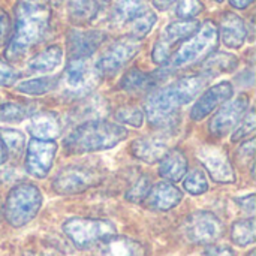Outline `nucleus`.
<instances>
[{
  "mask_svg": "<svg viewBox=\"0 0 256 256\" xmlns=\"http://www.w3.org/2000/svg\"><path fill=\"white\" fill-rule=\"evenodd\" d=\"M51 18L50 0H18L15 6V30L6 48V58L16 62L38 45Z\"/></svg>",
  "mask_w": 256,
  "mask_h": 256,
  "instance_id": "1",
  "label": "nucleus"
},
{
  "mask_svg": "<svg viewBox=\"0 0 256 256\" xmlns=\"http://www.w3.org/2000/svg\"><path fill=\"white\" fill-rule=\"evenodd\" d=\"M206 76L195 75L182 78L168 87L154 92L146 102V114L153 126L170 122L177 110L195 99L206 86Z\"/></svg>",
  "mask_w": 256,
  "mask_h": 256,
  "instance_id": "2",
  "label": "nucleus"
},
{
  "mask_svg": "<svg viewBox=\"0 0 256 256\" xmlns=\"http://www.w3.org/2000/svg\"><path fill=\"white\" fill-rule=\"evenodd\" d=\"M128 136V130L105 120H90L81 123L64 140V150L70 154L100 152L116 147Z\"/></svg>",
  "mask_w": 256,
  "mask_h": 256,
  "instance_id": "3",
  "label": "nucleus"
},
{
  "mask_svg": "<svg viewBox=\"0 0 256 256\" xmlns=\"http://www.w3.org/2000/svg\"><path fill=\"white\" fill-rule=\"evenodd\" d=\"M42 206V194L32 183L16 184L4 202V218L14 228H21L34 219Z\"/></svg>",
  "mask_w": 256,
  "mask_h": 256,
  "instance_id": "4",
  "label": "nucleus"
},
{
  "mask_svg": "<svg viewBox=\"0 0 256 256\" xmlns=\"http://www.w3.org/2000/svg\"><path fill=\"white\" fill-rule=\"evenodd\" d=\"M218 45V28L212 21H206L198 32L178 48L172 58L174 68H186L208 57Z\"/></svg>",
  "mask_w": 256,
  "mask_h": 256,
  "instance_id": "5",
  "label": "nucleus"
},
{
  "mask_svg": "<svg viewBox=\"0 0 256 256\" xmlns=\"http://www.w3.org/2000/svg\"><path fill=\"white\" fill-rule=\"evenodd\" d=\"M63 232L78 249H87L100 240L114 236L116 226L105 219H81L72 218L63 224Z\"/></svg>",
  "mask_w": 256,
  "mask_h": 256,
  "instance_id": "6",
  "label": "nucleus"
},
{
  "mask_svg": "<svg viewBox=\"0 0 256 256\" xmlns=\"http://www.w3.org/2000/svg\"><path fill=\"white\" fill-rule=\"evenodd\" d=\"M98 72L94 66H92L87 57H75L72 58L63 75L64 94L72 98H82L92 92L98 81Z\"/></svg>",
  "mask_w": 256,
  "mask_h": 256,
  "instance_id": "7",
  "label": "nucleus"
},
{
  "mask_svg": "<svg viewBox=\"0 0 256 256\" xmlns=\"http://www.w3.org/2000/svg\"><path fill=\"white\" fill-rule=\"evenodd\" d=\"M140 39L130 36V38H122L116 40L112 45L108 46V50L100 56L98 60L94 69L99 75H114L118 72L128 62H130L140 51Z\"/></svg>",
  "mask_w": 256,
  "mask_h": 256,
  "instance_id": "8",
  "label": "nucleus"
},
{
  "mask_svg": "<svg viewBox=\"0 0 256 256\" xmlns=\"http://www.w3.org/2000/svg\"><path fill=\"white\" fill-rule=\"evenodd\" d=\"M188 238L196 244H212L224 234V224L210 212H196L186 220Z\"/></svg>",
  "mask_w": 256,
  "mask_h": 256,
  "instance_id": "9",
  "label": "nucleus"
},
{
  "mask_svg": "<svg viewBox=\"0 0 256 256\" xmlns=\"http://www.w3.org/2000/svg\"><path fill=\"white\" fill-rule=\"evenodd\" d=\"M198 159L208 171L210 177L218 183H234L236 172L228 153L219 146H202L198 150Z\"/></svg>",
  "mask_w": 256,
  "mask_h": 256,
  "instance_id": "10",
  "label": "nucleus"
},
{
  "mask_svg": "<svg viewBox=\"0 0 256 256\" xmlns=\"http://www.w3.org/2000/svg\"><path fill=\"white\" fill-rule=\"evenodd\" d=\"M57 146L54 141L32 138L26 153V170L36 178H45L52 166Z\"/></svg>",
  "mask_w": 256,
  "mask_h": 256,
  "instance_id": "11",
  "label": "nucleus"
},
{
  "mask_svg": "<svg viewBox=\"0 0 256 256\" xmlns=\"http://www.w3.org/2000/svg\"><path fill=\"white\" fill-rule=\"evenodd\" d=\"M99 180L98 174L84 166H66L54 178L52 188L60 195H74L84 192L86 189L96 184Z\"/></svg>",
  "mask_w": 256,
  "mask_h": 256,
  "instance_id": "12",
  "label": "nucleus"
},
{
  "mask_svg": "<svg viewBox=\"0 0 256 256\" xmlns=\"http://www.w3.org/2000/svg\"><path fill=\"white\" fill-rule=\"evenodd\" d=\"M248 106H249L248 96H240L234 100L226 102L212 118L208 126L210 132L214 136H224L225 134H228L234 126L238 124Z\"/></svg>",
  "mask_w": 256,
  "mask_h": 256,
  "instance_id": "13",
  "label": "nucleus"
},
{
  "mask_svg": "<svg viewBox=\"0 0 256 256\" xmlns=\"http://www.w3.org/2000/svg\"><path fill=\"white\" fill-rule=\"evenodd\" d=\"M234 93L232 84L228 81H224L220 84H216L213 87H210L194 105L192 111H190V118L194 122H200L202 118H206L210 112H213L219 105H222L224 102H226Z\"/></svg>",
  "mask_w": 256,
  "mask_h": 256,
  "instance_id": "14",
  "label": "nucleus"
},
{
  "mask_svg": "<svg viewBox=\"0 0 256 256\" xmlns=\"http://www.w3.org/2000/svg\"><path fill=\"white\" fill-rule=\"evenodd\" d=\"M182 200H183V194L172 183L160 182L150 188V192L144 201L150 208L168 212L177 207Z\"/></svg>",
  "mask_w": 256,
  "mask_h": 256,
  "instance_id": "15",
  "label": "nucleus"
},
{
  "mask_svg": "<svg viewBox=\"0 0 256 256\" xmlns=\"http://www.w3.org/2000/svg\"><path fill=\"white\" fill-rule=\"evenodd\" d=\"M98 256H146V250L136 240L114 234L99 242Z\"/></svg>",
  "mask_w": 256,
  "mask_h": 256,
  "instance_id": "16",
  "label": "nucleus"
},
{
  "mask_svg": "<svg viewBox=\"0 0 256 256\" xmlns=\"http://www.w3.org/2000/svg\"><path fill=\"white\" fill-rule=\"evenodd\" d=\"M104 39H105V33L98 32V30H88V32L74 30L68 39L69 52L72 54V58L88 57L99 48Z\"/></svg>",
  "mask_w": 256,
  "mask_h": 256,
  "instance_id": "17",
  "label": "nucleus"
},
{
  "mask_svg": "<svg viewBox=\"0 0 256 256\" xmlns=\"http://www.w3.org/2000/svg\"><path fill=\"white\" fill-rule=\"evenodd\" d=\"M220 36L228 48H240L246 42L248 28L242 16L226 12L220 18Z\"/></svg>",
  "mask_w": 256,
  "mask_h": 256,
  "instance_id": "18",
  "label": "nucleus"
},
{
  "mask_svg": "<svg viewBox=\"0 0 256 256\" xmlns=\"http://www.w3.org/2000/svg\"><path fill=\"white\" fill-rule=\"evenodd\" d=\"M168 150V140L164 136H142L132 142V153L147 164L160 160Z\"/></svg>",
  "mask_w": 256,
  "mask_h": 256,
  "instance_id": "19",
  "label": "nucleus"
},
{
  "mask_svg": "<svg viewBox=\"0 0 256 256\" xmlns=\"http://www.w3.org/2000/svg\"><path fill=\"white\" fill-rule=\"evenodd\" d=\"M27 130L36 140L52 141L60 135V123L52 112H38L30 116Z\"/></svg>",
  "mask_w": 256,
  "mask_h": 256,
  "instance_id": "20",
  "label": "nucleus"
},
{
  "mask_svg": "<svg viewBox=\"0 0 256 256\" xmlns=\"http://www.w3.org/2000/svg\"><path fill=\"white\" fill-rule=\"evenodd\" d=\"M186 172H188V159L182 150H178V148L168 150L164 154V158L160 159L159 174L165 180H168L171 183L180 182Z\"/></svg>",
  "mask_w": 256,
  "mask_h": 256,
  "instance_id": "21",
  "label": "nucleus"
},
{
  "mask_svg": "<svg viewBox=\"0 0 256 256\" xmlns=\"http://www.w3.org/2000/svg\"><path fill=\"white\" fill-rule=\"evenodd\" d=\"M63 58V51L58 45L48 46L28 62V70L32 72H51L54 70Z\"/></svg>",
  "mask_w": 256,
  "mask_h": 256,
  "instance_id": "22",
  "label": "nucleus"
},
{
  "mask_svg": "<svg viewBox=\"0 0 256 256\" xmlns=\"http://www.w3.org/2000/svg\"><path fill=\"white\" fill-rule=\"evenodd\" d=\"M198 21L196 20H182V21H176L171 22L164 34L160 36V39L168 44L170 46H172L174 44H177L182 39H186L189 36H192L196 30H198Z\"/></svg>",
  "mask_w": 256,
  "mask_h": 256,
  "instance_id": "23",
  "label": "nucleus"
},
{
  "mask_svg": "<svg viewBox=\"0 0 256 256\" xmlns=\"http://www.w3.org/2000/svg\"><path fill=\"white\" fill-rule=\"evenodd\" d=\"M237 57L228 52H216L208 56V58L204 63V72L206 75L216 76L224 72H231L237 68Z\"/></svg>",
  "mask_w": 256,
  "mask_h": 256,
  "instance_id": "24",
  "label": "nucleus"
},
{
  "mask_svg": "<svg viewBox=\"0 0 256 256\" xmlns=\"http://www.w3.org/2000/svg\"><path fill=\"white\" fill-rule=\"evenodd\" d=\"M231 238L240 248L254 244L255 243V219L250 216L248 219L234 222L231 226Z\"/></svg>",
  "mask_w": 256,
  "mask_h": 256,
  "instance_id": "25",
  "label": "nucleus"
},
{
  "mask_svg": "<svg viewBox=\"0 0 256 256\" xmlns=\"http://www.w3.org/2000/svg\"><path fill=\"white\" fill-rule=\"evenodd\" d=\"M60 78L58 76H42V78H34V80H27L20 82L15 88L20 93L24 94H45L51 90H54L58 86Z\"/></svg>",
  "mask_w": 256,
  "mask_h": 256,
  "instance_id": "26",
  "label": "nucleus"
},
{
  "mask_svg": "<svg viewBox=\"0 0 256 256\" xmlns=\"http://www.w3.org/2000/svg\"><path fill=\"white\" fill-rule=\"evenodd\" d=\"M154 86V78L153 75H148L140 69H132L129 70L123 80H122V88L128 90V92H146L150 87Z\"/></svg>",
  "mask_w": 256,
  "mask_h": 256,
  "instance_id": "27",
  "label": "nucleus"
},
{
  "mask_svg": "<svg viewBox=\"0 0 256 256\" xmlns=\"http://www.w3.org/2000/svg\"><path fill=\"white\" fill-rule=\"evenodd\" d=\"M68 10L72 21L86 22L98 14L96 0H68Z\"/></svg>",
  "mask_w": 256,
  "mask_h": 256,
  "instance_id": "28",
  "label": "nucleus"
},
{
  "mask_svg": "<svg viewBox=\"0 0 256 256\" xmlns=\"http://www.w3.org/2000/svg\"><path fill=\"white\" fill-rule=\"evenodd\" d=\"M0 141L10 156H20L26 147V136L22 132L10 128H0Z\"/></svg>",
  "mask_w": 256,
  "mask_h": 256,
  "instance_id": "29",
  "label": "nucleus"
},
{
  "mask_svg": "<svg viewBox=\"0 0 256 256\" xmlns=\"http://www.w3.org/2000/svg\"><path fill=\"white\" fill-rule=\"evenodd\" d=\"M146 10H147L146 0H117L114 9L116 16L123 22L132 21L134 18L140 16Z\"/></svg>",
  "mask_w": 256,
  "mask_h": 256,
  "instance_id": "30",
  "label": "nucleus"
},
{
  "mask_svg": "<svg viewBox=\"0 0 256 256\" xmlns=\"http://www.w3.org/2000/svg\"><path fill=\"white\" fill-rule=\"evenodd\" d=\"M33 114L32 105L22 104H2L0 105V120L2 122H21Z\"/></svg>",
  "mask_w": 256,
  "mask_h": 256,
  "instance_id": "31",
  "label": "nucleus"
},
{
  "mask_svg": "<svg viewBox=\"0 0 256 256\" xmlns=\"http://www.w3.org/2000/svg\"><path fill=\"white\" fill-rule=\"evenodd\" d=\"M183 186L186 192L192 195H201L208 190V180H207V176L201 170H192L184 177Z\"/></svg>",
  "mask_w": 256,
  "mask_h": 256,
  "instance_id": "32",
  "label": "nucleus"
},
{
  "mask_svg": "<svg viewBox=\"0 0 256 256\" xmlns=\"http://www.w3.org/2000/svg\"><path fill=\"white\" fill-rule=\"evenodd\" d=\"M105 104L104 100H94L90 99L86 104H82L78 110L74 111V120H82L86 123L87 118H99L105 112Z\"/></svg>",
  "mask_w": 256,
  "mask_h": 256,
  "instance_id": "33",
  "label": "nucleus"
},
{
  "mask_svg": "<svg viewBox=\"0 0 256 256\" xmlns=\"http://www.w3.org/2000/svg\"><path fill=\"white\" fill-rule=\"evenodd\" d=\"M156 24V15L152 10H146L144 14H141L140 16L132 20V36L136 39L144 38L146 34L150 33V30L153 28V26Z\"/></svg>",
  "mask_w": 256,
  "mask_h": 256,
  "instance_id": "34",
  "label": "nucleus"
},
{
  "mask_svg": "<svg viewBox=\"0 0 256 256\" xmlns=\"http://www.w3.org/2000/svg\"><path fill=\"white\" fill-rule=\"evenodd\" d=\"M150 188H152L150 177L142 176V177H140V178L132 184V188L126 192L124 196H126V200L130 201V202H141V201H144L146 196L148 195Z\"/></svg>",
  "mask_w": 256,
  "mask_h": 256,
  "instance_id": "35",
  "label": "nucleus"
},
{
  "mask_svg": "<svg viewBox=\"0 0 256 256\" xmlns=\"http://www.w3.org/2000/svg\"><path fill=\"white\" fill-rule=\"evenodd\" d=\"M116 118L123 124L140 128L144 122V114L138 106H123L116 112Z\"/></svg>",
  "mask_w": 256,
  "mask_h": 256,
  "instance_id": "36",
  "label": "nucleus"
},
{
  "mask_svg": "<svg viewBox=\"0 0 256 256\" xmlns=\"http://www.w3.org/2000/svg\"><path fill=\"white\" fill-rule=\"evenodd\" d=\"M202 10L201 0H178L177 2V15L183 20H192Z\"/></svg>",
  "mask_w": 256,
  "mask_h": 256,
  "instance_id": "37",
  "label": "nucleus"
},
{
  "mask_svg": "<svg viewBox=\"0 0 256 256\" xmlns=\"http://www.w3.org/2000/svg\"><path fill=\"white\" fill-rule=\"evenodd\" d=\"M243 117H244L243 122L240 123V126L237 128V130L232 135V141H240L242 138H246L248 135L254 134V130H255V111L254 110H249L248 114H244Z\"/></svg>",
  "mask_w": 256,
  "mask_h": 256,
  "instance_id": "38",
  "label": "nucleus"
},
{
  "mask_svg": "<svg viewBox=\"0 0 256 256\" xmlns=\"http://www.w3.org/2000/svg\"><path fill=\"white\" fill-rule=\"evenodd\" d=\"M18 78V74L14 70L12 66L0 60V87H8L12 86Z\"/></svg>",
  "mask_w": 256,
  "mask_h": 256,
  "instance_id": "39",
  "label": "nucleus"
},
{
  "mask_svg": "<svg viewBox=\"0 0 256 256\" xmlns=\"http://www.w3.org/2000/svg\"><path fill=\"white\" fill-rule=\"evenodd\" d=\"M170 56H171V46L159 38V40L156 42V45L153 48V60L156 63L162 64L170 58Z\"/></svg>",
  "mask_w": 256,
  "mask_h": 256,
  "instance_id": "40",
  "label": "nucleus"
},
{
  "mask_svg": "<svg viewBox=\"0 0 256 256\" xmlns=\"http://www.w3.org/2000/svg\"><path fill=\"white\" fill-rule=\"evenodd\" d=\"M204 256H236L234 255V250L230 248V246H220V244H210Z\"/></svg>",
  "mask_w": 256,
  "mask_h": 256,
  "instance_id": "41",
  "label": "nucleus"
},
{
  "mask_svg": "<svg viewBox=\"0 0 256 256\" xmlns=\"http://www.w3.org/2000/svg\"><path fill=\"white\" fill-rule=\"evenodd\" d=\"M9 32H10V20H9V15L3 9H0V46L6 40Z\"/></svg>",
  "mask_w": 256,
  "mask_h": 256,
  "instance_id": "42",
  "label": "nucleus"
},
{
  "mask_svg": "<svg viewBox=\"0 0 256 256\" xmlns=\"http://www.w3.org/2000/svg\"><path fill=\"white\" fill-rule=\"evenodd\" d=\"M254 153H255V138H250V140L244 141V144L240 147L238 158L242 160H250L254 158Z\"/></svg>",
  "mask_w": 256,
  "mask_h": 256,
  "instance_id": "43",
  "label": "nucleus"
},
{
  "mask_svg": "<svg viewBox=\"0 0 256 256\" xmlns=\"http://www.w3.org/2000/svg\"><path fill=\"white\" fill-rule=\"evenodd\" d=\"M236 201L238 202V206L242 207V210H244L250 216L255 213V195L254 194H250V195H248L244 198H237Z\"/></svg>",
  "mask_w": 256,
  "mask_h": 256,
  "instance_id": "44",
  "label": "nucleus"
},
{
  "mask_svg": "<svg viewBox=\"0 0 256 256\" xmlns=\"http://www.w3.org/2000/svg\"><path fill=\"white\" fill-rule=\"evenodd\" d=\"M174 3H176V0H153L154 8L159 9V10H166V9H170Z\"/></svg>",
  "mask_w": 256,
  "mask_h": 256,
  "instance_id": "45",
  "label": "nucleus"
},
{
  "mask_svg": "<svg viewBox=\"0 0 256 256\" xmlns=\"http://www.w3.org/2000/svg\"><path fill=\"white\" fill-rule=\"evenodd\" d=\"M231 2V6L237 8V9H244L248 8L254 0H230Z\"/></svg>",
  "mask_w": 256,
  "mask_h": 256,
  "instance_id": "46",
  "label": "nucleus"
},
{
  "mask_svg": "<svg viewBox=\"0 0 256 256\" xmlns=\"http://www.w3.org/2000/svg\"><path fill=\"white\" fill-rule=\"evenodd\" d=\"M6 158H8V153H6V150H4V147H3V144L0 142V166L4 164V160H6Z\"/></svg>",
  "mask_w": 256,
  "mask_h": 256,
  "instance_id": "47",
  "label": "nucleus"
},
{
  "mask_svg": "<svg viewBox=\"0 0 256 256\" xmlns=\"http://www.w3.org/2000/svg\"><path fill=\"white\" fill-rule=\"evenodd\" d=\"M214 2H224V0H214Z\"/></svg>",
  "mask_w": 256,
  "mask_h": 256,
  "instance_id": "48",
  "label": "nucleus"
},
{
  "mask_svg": "<svg viewBox=\"0 0 256 256\" xmlns=\"http://www.w3.org/2000/svg\"><path fill=\"white\" fill-rule=\"evenodd\" d=\"M100 2H108V0H100Z\"/></svg>",
  "mask_w": 256,
  "mask_h": 256,
  "instance_id": "49",
  "label": "nucleus"
},
{
  "mask_svg": "<svg viewBox=\"0 0 256 256\" xmlns=\"http://www.w3.org/2000/svg\"><path fill=\"white\" fill-rule=\"evenodd\" d=\"M54 2H60V0H54Z\"/></svg>",
  "mask_w": 256,
  "mask_h": 256,
  "instance_id": "50",
  "label": "nucleus"
}]
</instances>
